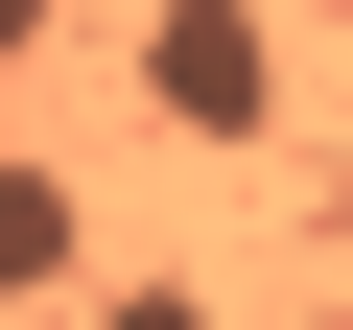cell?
Returning a JSON list of instances; mask_svg holds the SVG:
<instances>
[{"label": "cell", "mask_w": 353, "mask_h": 330, "mask_svg": "<svg viewBox=\"0 0 353 330\" xmlns=\"http://www.w3.org/2000/svg\"><path fill=\"white\" fill-rule=\"evenodd\" d=\"M48 24H71V0H0V71H24V48H48Z\"/></svg>", "instance_id": "obj_3"}, {"label": "cell", "mask_w": 353, "mask_h": 330, "mask_svg": "<svg viewBox=\"0 0 353 330\" xmlns=\"http://www.w3.org/2000/svg\"><path fill=\"white\" fill-rule=\"evenodd\" d=\"M94 260V213H71V165H24V142H0V307H48Z\"/></svg>", "instance_id": "obj_2"}, {"label": "cell", "mask_w": 353, "mask_h": 330, "mask_svg": "<svg viewBox=\"0 0 353 330\" xmlns=\"http://www.w3.org/2000/svg\"><path fill=\"white\" fill-rule=\"evenodd\" d=\"M141 118L165 142H283V24L259 0H165L141 24Z\"/></svg>", "instance_id": "obj_1"}]
</instances>
